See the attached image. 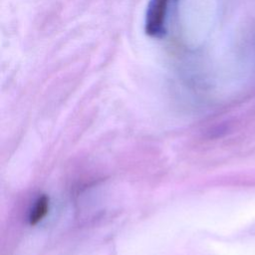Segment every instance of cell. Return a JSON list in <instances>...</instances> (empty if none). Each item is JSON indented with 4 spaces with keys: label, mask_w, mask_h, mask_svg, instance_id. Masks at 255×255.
I'll use <instances>...</instances> for the list:
<instances>
[{
    "label": "cell",
    "mask_w": 255,
    "mask_h": 255,
    "mask_svg": "<svg viewBox=\"0 0 255 255\" xmlns=\"http://www.w3.org/2000/svg\"><path fill=\"white\" fill-rule=\"evenodd\" d=\"M171 1H174V0H171Z\"/></svg>",
    "instance_id": "obj_3"
},
{
    "label": "cell",
    "mask_w": 255,
    "mask_h": 255,
    "mask_svg": "<svg viewBox=\"0 0 255 255\" xmlns=\"http://www.w3.org/2000/svg\"><path fill=\"white\" fill-rule=\"evenodd\" d=\"M49 210V199L47 196L43 195L37 199L35 202L29 216V221L31 225H35L40 222L48 213Z\"/></svg>",
    "instance_id": "obj_2"
},
{
    "label": "cell",
    "mask_w": 255,
    "mask_h": 255,
    "mask_svg": "<svg viewBox=\"0 0 255 255\" xmlns=\"http://www.w3.org/2000/svg\"><path fill=\"white\" fill-rule=\"evenodd\" d=\"M171 0H150L144 19V31L152 38H162L166 34V18Z\"/></svg>",
    "instance_id": "obj_1"
}]
</instances>
